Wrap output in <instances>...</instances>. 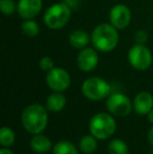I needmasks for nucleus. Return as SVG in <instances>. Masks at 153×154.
Masks as SVG:
<instances>
[{
	"mask_svg": "<svg viewBox=\"0 0 153 154\" xmlns=\"http://www.w3.org/2000/svg\"><path fill=\"white\" fill-rule=\"evenodd\" d=\"M118 29L111 23H101L91 32V42L93 47L102 53L113 51L118 43Z\"/></svg>",
	"mask_w": 153,
	"mask_h": 154,
	"instance_id": "obj_1",
	"label": "nucleus"
},
{
	"mask_svg": "<svg viewBox=\"0 0 153 154\" xmlns=\"http://www.w3.org/2000/svg\"><path fill=\"white\" fill-rule=\"evenodd\" d=\"M48 116L45 107L40 104L29 105L21 114V123L24 129L32 134H39L47 126Z\"/></svg>",
	"mask_w": 153,
	"mask_h": 154,
	"instance_id": "obj_2",
	"label": "nucleus"
},
{
	"mask_svg": "<svg viewBox=\"0 0 153 154\" xmlns=\"http://www.w3.org/2000/svg\"><path fill=\"white\" fill-rule=\"evenodd\" d=\"M72 16V8L65 2L49 6L44 14V23L50 29H60L68 23Z\"/></svg>",
	"mask_w": 153,
	"mask_h": 154,
	"instance_id": "obj_3",
	"label": "nucleus"
},
{
	"mask_svg": "<svg viewBox=\"0 0 153 154\" xmlns=\"http://www.w3.org/2000/svg\"><path fill=\"white\" fill-rule=\"evenodd\" d=\"M116 129V123L112 116L105 112L96 113L90 119L89 131L98 140L109 138Z\"/></svg>",
	"mask_w": 153,
	"mask_h": 154,
	"instance_id": "obj_4",
	"label": "nucleus"
},
{
	"mask_svg": "<svg viewBox=\"0 0 153 154\" xmlns=\"http://www.w3.org/2000/svg\"><path fill=\"white\" fill-rule=\"evenodd\" d=\"M81 90L84 97L90 101H101L109 97L111 87L106 80L99 77H91L83 82Z\"/></svg>",
	"mask_w": 153,
	"mask_h": 154,
	"instance_id": "obj_5",
	"label": "nucleus"
},
{
	"mask_svg": "<svg viewBox=\"0 0 153 154\" xmlns=\"http://www.w3.org/2000/svg\"><path fill=\"white\" fill-rule=\"evenodd\" d=\"M130 65L137 70H147L152 65L153 57L150 49L145 44H134L128 51Z\"/></svg>",
	"mask_w": 153,
	"mask_h": 154,
	"instance_id": "obj_6",
	"label": "nucleus"
},
{
	"mask_svg": "<svg viewBox=\"0 0 153 154\" xmlns=\"http://www.w3.org/2000/svg\"><path fill=\"white\" fill-rule=\"evenodd\" d=\"M106 106L108 111L116 116H127L132 110V103L127 95L115 92L107 97Z\"/></svg>",
	"mask_w": 153,
	"mask_h": 154,
	"instance_id": "obj_7",
	"label": "nucleus"
},
{
	"mask_svg": "<svg viewBox=\"0 0 153 154\" xmlns=\"http://www.w3.org/2000/svg\"><path fill=\"white\" fill-rule=\"evenodd\" d=\"M70 75L64 68L54 67L46 75V83L54 91H64L70 86Z\"/></svg>",
	"mask_w": 153,
	"mask_h": 154,
	"instance_id": "obj_8",
	"label": "nucleus"
},
{
	"mask_svg": "<svg viewBox=\"0 0 153 154\" xmlns=\"http://www.w3.org/2000/svg\"><path fill=\"white\" fill-rule=\"evenodd\" d=\"M109 20L116 29H126L131 21L130 10L125 4H116L110 10Z\"/></svg>",
	"mask_w": 153,
	"mask_h": 154,
	"instance_id": "obj_9",
	"label": "nucleus"
},
{
	"mask_svg": "<svg viewBox=\"0 0 153 154\" xmlns=\"http://www.w3.org/2000/svg\"><path fill=\"white\" fill-rule=\"evenodd\" d=\"M99 63V55L96 48L91 47H85L81 49L77 58L78 67L84 72L92 71Z\"/></svg>",
	"mask_w": 153,
	"mask_h": 154,
	"instance_id": "obj_10",
	"label": "nucleus"
},
{
	"mask_svg": "<svg viewBox=\"0 0 153 154\" xmlns=\"http://www.w3.org/2000/svg\"><path fill=\"white\" fill-rule=\"evenodd\" d=\"M42 0H20L17 4V13L23 19H33L42 10Z\"/></svg>",
	"mask_w": 153,
	"mask_h": 154,
	"instance_id": "obj_11",
	"label": "nucleus"
},
{
	"mask_svg": "<svg viewBox=\"0 0 153 154\" xmlns=\"http://www.w3.org/2000/svg\"><path fill=\"white\" fill-rule=\"evenodd\" d=\"M133 108L139 116L148 114L153 109V95L147 91L137 93L133 101Z\"/></svg>",
	"mask_w": 153,
	"mask_h": 154,
	"instance_id": "obj_12",
	"label": "nucleus"
},
{
	"mask_svg": "<svg viewBox=\"0 0 153 154\" xmlns=\"http://www.w3.org/2000/svg\"><path fill=\"white\" fill-rule=\"evenodd\" d=\"M91 41V36L82 29L74 31L69 35V43L74 48L83 49L87 47V45Z\"/></svg>",
	"mask_w": 153,
	"mask_h": 154,
	"instance_id": "obj_13",
	"label": "nucleus"
},
{
	"mask_svg": "<svg viewBox=\"0 0 153 154\" xmlns=\"http://www.w3.org/2000/svg\"><path fill=\"white\" fill-rule=\"evenodd\" d=\"M66 105L65 95L60 91H54L47 97L46 100V109L54 112L61 111Z\"/></svg>",
	"mask_w": 153,
	"mask_h": 154,
	"instance_id": "obj_14",
	"label": "nucleus"
},
{
	"mask_svg": "<svg viewBox=\"0 0 153 154\" xmlns=\"http://www.w3.org/2000/svg\"><path fill=\"white\" fill-rule=\"evenodd\" d=\"M31 148L35 152L38 153H45L48 152L50 149H53L51 142L47 136L43 134H34V137L31 140Z\"/></svg>",
	"mask_w": 153,
	"mask_h": 154,
	"instance_id": "obj_15",
	"label": "nucleus"
},
{
	"mask_svg": "<svg viewBox=\"0 0 153 154\" xmlns=\"http://www.w3.org/2000/svg\"><path fill=\"white\" fill-rule=\"evenodd\" d=\"M98 138H96L93 135H85L81 138L80 140V150L85 154H91L92 152L96 150L98 148V142H96Z\"/></svg>",
	"mask_w": 153,
	"mask_h": 154,
	"instance_id": "obj_16",
	"label": "nucleus"
},
{
	"mask_svg": "<svg viewBox=\"0 0 153 154\" xmlns=\"http://www.w3.org/2000/svg\"><path fill=\"white\" fill-rule=\"evenodd\" d=\"M54 154H79L78 149L72 143L67 140H61L57 143L53 148Z\"/></svg>",
	"mask_w": 153,
	"mask_h": 154,
	"instance_id": "obj_17",
	"label": "nucleus"
},
{
	"mask_svg": "<svg viewBox=\"0 0 153 154\" xmlns=\"http://www.w3.org/2000/svg\"><path fill=\"white\" fill-rule=\"evenodd\" d=\"M21 29H22L23 34L29 38H35L40 32V27H39L38 23L34 21L33 19H26L23 21L21 24Z\"/></svg>",
	"mask_w": 153,
	"mask_h": 154,
	"instance_id": "obj_18",
	"label": "nucleus"
},
{
	"mask_svg": "<svg viewBox=\"0 0 153 154\" xmlns=\"http://www.w3.org/2000/svg\"><path fill=\"white\" fill-rule=\"evenodd\" d=\"M109 154H128V146L121 138H115L108 145Z\"/></svg>",
	"mask_w": 153,
	"mask_h": 154,
	"instance_id": "obj_19",
	"label": "nucleus"
},
{
	"mask_svg": "<svg viewBox=\"0 0 153 154\" xmlns=\"http://www.w3.org/2000/svg\"><path fill=\"white\" fill-rule=\"evenodd\" d=\"M15 142V133L11 128L2 127L0 130V144L3 147H10Z\"/></svg>",
	"mask_w": 153,
	"mask_h": 154,
	"instance_id": "obj_20",
	"label": "nucleus"
},
{
	"mask_svg": "<svg viewBox=\"0 0 153 154\" xmlns=\"http://www.w3.org/2000/svg\"><path fill=\"white\" fill-rule=\"evenodd\" d=\"M0 8L4 15H11L17 10V5L14 0H0Z\"/></svg>",
	"mask_w": 153,
	"mask_h": 154,
	"instance_id": "obj_21",
	"label": "nucleus"
},
{
	"mask_svg": "<svg viewBox=\"0 0 153 154\" xmlns=\"http://www.w3.org/2000/svg\"><path fill=\"white\" fill-rule=\"evenodd\" d=\"M39 66L42 70L44 71H49L50 69H53L55 67V63H54V60L51 59L50 57H43L40 59L39 61Z\"/></svg>",
	"mask_w": 153,
	"mask_h": 154,
	"instance_id": "obj_22",
	"label": "nucleus"
},
{
	"mask_svg": "<svg viewBox=\"0 0 153 154\" xmlns=\"http://www.w3.org/2000/svg\"><path fill=\"white\" fill-rule=\"evenodd\" d=\"M134 40L139 44H145L148 40V32L145 29H139L134 35Z\"/></svg>",
	"mask_w": 153,
	"mask_h": 154,
	"instance_id": "obj_23",
	"label": "nucleus"
},
{
	"mask_svg": "<svg viewBox=\"0 0 153 154\" xmlns=\"http://www.w3.org/2000/svg\"><path fill=\"white\" fill-rule=\"evenodd\" d=\"M148 140H149V143L153 146V126L150 128L149 132H148Z\"/></svg>",
	"mask_w": 153,
	"mask_h": 154,
	"instance_id": "obj_24",
	"label": "nucleus"
},
{
	"mask_svg": "<svg viewBox=\"0 0 153 154\" xmlns=\"http://www.w3.org/2000/svg\"><path fill=\"white\" fill-rule=\"evenodd\" d=\"M0 154H14L12 152V151L10 150V149L8 148H2L1 150H0Z\"/></svg>",
	"mask_w": 153,
	"mask_h": 154,
	"instance_id": "obj_25",
	"label": "nucleus"
},
{
	"mask_svg": "<svg viewBox=\"0 0 153 154\" xmlns=\"http://www.w3.org/2000/svg\"><path fill=\"white\" fill-rule=\"evenodd\" d=\"M147 116H148V120H149V122L151 124H153V109L147 114Z\"/></svg>",
	"mask_w": 153,
	"mask_h": 154,
	"instance_id": "obj_26",
	"label": "nucleus"
}]
</instances>
